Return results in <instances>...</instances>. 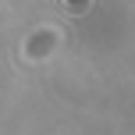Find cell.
<instances>
[{
	"instance_id": "1",
	"label": "cell",
	"mask_w": 135,
	"mask_h": 135,
	"mask_svg": "<svg viewBox=\"0 0 135 135\" xmlns=\"http://www.w3.org/2000/svg\"><path fill=\"white\" fill-rule=\"evenodd\" d=\"M89 4H93V0H64V7H68V11H85Z\"/></svg>"
}]
</instances>
